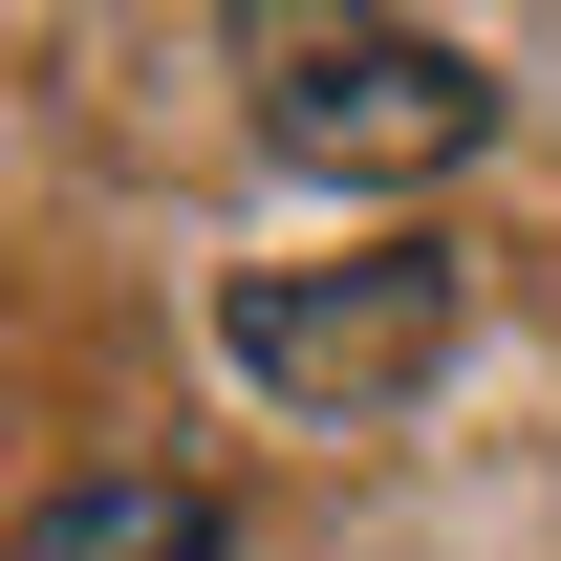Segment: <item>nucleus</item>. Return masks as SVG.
I'll use <instances>...</instances> for the list:
<instances>
[{"mask_svg":"<svg viewBox=\"0 0 561 561\" xmlns=\"http://www.w3.org/2000/svg\"><path fill=\"white\" fill-rule=\"evenodd\" d=\"M476 346V260L454 238H367V260H260V280H216V367L260 389V411H411L432 367Z\"/></svg>","mask_w":561,"mask_h":561,"instance_id":"f257e3e1","label":"nucleus"},{"mask_svg":"<svg viewBox=\"0 0 561 561\" xmlns=\"http://www.w3.org/2000/svg\"><path fill=\"white\" fill-rule=\"evenodd\" d=\"M476 130H496V66L454 22H280L260 44V151L324 195H432Z\"/></svg>","mask_w":561,"mask_h":561,"instance_id":"f03ea898","label":"nucleus"},{"mask_svg":"<svg viewBox=\"0 0 561 561\" xmlns=\"http://www.w3.org/2000/svg\"><path fill=\"white\" fill-rule=\"evenodd\" d=\"M22 561H216V496L195 476H66L22 518Z\"/></svg>","mask_w":561,"mask_h":561,"instance_id":"7ed1b4c3","label":"nucleus"}]
</instances>
